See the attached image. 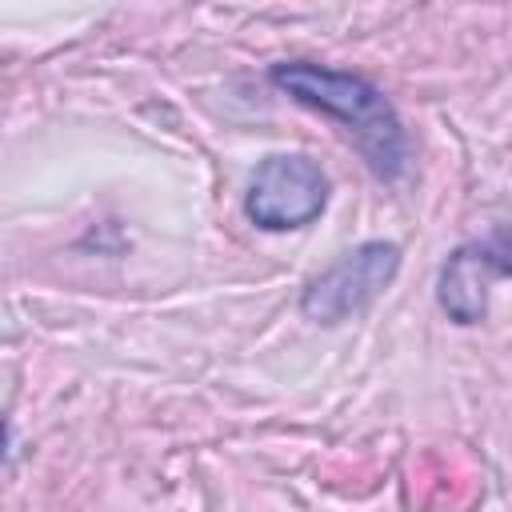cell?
<instances>
[{"instance_id":"1","label":"cell","mask_w":512,"mask_h":512,"mask_svg":"<svg viewBox=\"0 0 512 512\" xmlns=\"http://www.w3.org/2000/svg\"><path fill=\"white\" fill-rule=\"evenodd\" d=\"M268 76L296 104L332 116L348 132V140L364 152V160L372 164L376 176L396 180L404 172V164H408V136H404V124H400L396 108L388 104V96L376 84H368L364 76H352V72L308 64V60L272 64Z\"/></svg>"},{"instance_id":"2","label":"cell","mask_w":512,"mask_h":512,"mask_svg":"<svg viewBox=\"0 0 512 512\" xmlns=\"http://www.w3.org/2000/svg\"><path fill=\"white\" fill-rule=\"evenodd\" d=\"M400 272V248L392 240H368L328 264L300 296V312L316 324H344L360 316Z\"/></svg>"},{"instance_id":"3","label":"cell","mask_w":512,"mask_h":512,"mask_svg":"<svg viewBox=\"0 0 512 512\" xmlns=\"http://www.w3.org/2000/svg\"><path fill=\"white\" fill-rule=\"evenodd\" d=\"M328 204V176L320 172L316 160L300 152H280L268 156L248 184L244 212L256 228L268 232H288L312 224Z\"/></svg>"},{"instance_id":"4","label":"cell","mask_w":512,"mask_h":512,"mask_svg":"<svg viewBox=\"0 0 512 512\" xmlns=\"http://www.w3.org/2000/svg\"><path fill=\"white\" fill-rule=\"evenodd\" d=\"M492 276H512V232H492L488 240L464 244L440 268V308L456 324H476L488 312Z\"/></svg>"}]
</instances>
